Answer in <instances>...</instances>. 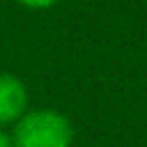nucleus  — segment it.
<instances>
[{
    "instance_id": "nucleus-1",
    "label": "nucleus",
    "mask_w": 147,
    "mask_h": 147,
    "mask_svg": "<svg viewBox=\"0 0 147 147\" xmlns=\"http://www.w3.org/2000/svg\"><path fill=\"white\" fill-rule=\"evenodd\" d=\"M14 147H71L74 124L55 108H30L9 131Z\"/></svg>"
},
{
    "instance_id": "nucleus-4",
    "label": "nucleus",
    "mask_w": 147,
    "mask_h": 147,
    "mask_svg": "<svg viewBox=\"0 0 147 147\" xmlns=\"http://www.w3.org/2000/svg\"><path fill=\"white\" fill-rule=\"evenodd\" d=\"M0 147H14L11 145V138H9V133L5 129H0Z\"/></svg>"
},
{
    "instance_id": "nucleus-3",
    "label": "nucleus",
    "mask_w": 147,
    "mask_h": 147,
    "mask_svg": "<svg viewBox=\"0 0 147 147\" xmlns=\"http://www.w3.org/2000/svg\"><path fill=\"white\" fill-rule=\"evenodd\" d=\"M21 7H25V9H34V11H39V9H51L53 5H57L60 0H16Z\"/></svg>"
},
{
    "instance_id": "nucleus-2",
    "label": "nucleus",
    "mask_w": 147,
    "mask_h": 147,
    "mask_svg": "<svg viewBox=\"0 0 147 147\" xmlns=\"http://www.w3.org/2000/svg\"><path fill=\"white\" fill-rule=\"evenodd\" d=\"M30 110V94L25 83L9 71H0V129L14 126Z\"/></svg>"
}]
</instances>
